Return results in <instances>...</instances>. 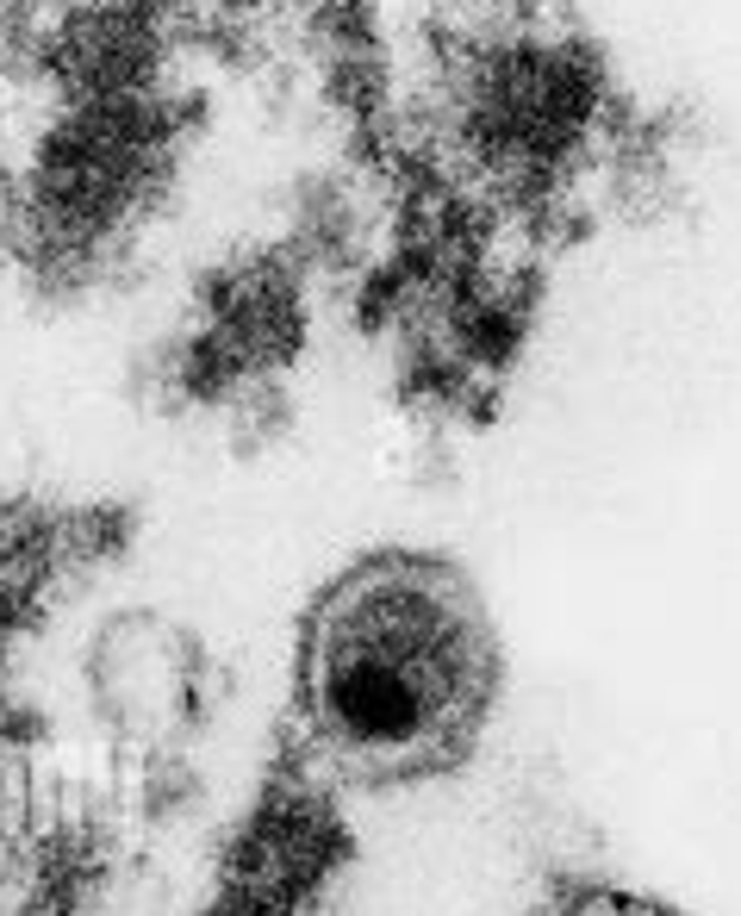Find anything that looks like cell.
I'll use <instances>...</instances> for the list:
<instances>
[{"instance_id": "cell-1", "label": "cell", "mask_w": 741, "mask_h": 916, "mask_svg": "<svg viewBox=\"0 0 741 916\" xmlns=\"http://www.w3.org/2000/svg\"><path fill=\"white\" fill-rule=\"evenodd\" d=\"M505 692L493 605L456 555L368 549L293 630V717L356 792H400L474 761Z\"/></svg>"}, {"instance_id": "cell-2", "label": "cell", "mask_w": 741, "mask_h": 916, "mask_svg": "<svg viewBox=\"0 0 741 916\" xmlns=\"http://www.w3.org/2000/svg\"><path fill=\"white\" fill-rule=\"evenodd\" d=\"M530 916H680L666 897L617 885V879H554Z\"/></svg>"}]
</instances>
